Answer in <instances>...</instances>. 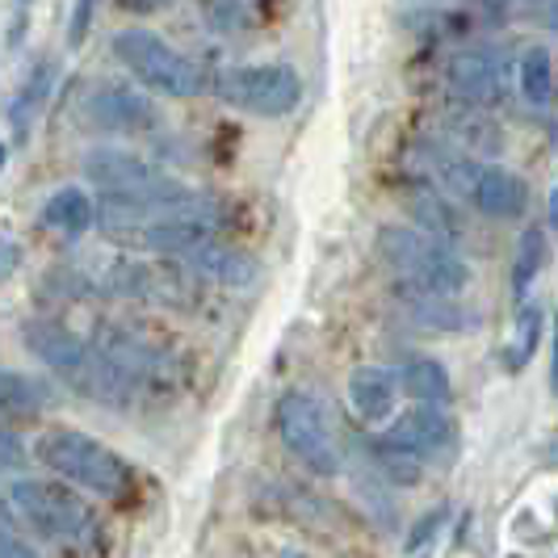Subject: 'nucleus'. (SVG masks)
Returning a JSON list of instances; mask_svg holds the SVG:
<instances>
[{
	"label": "nucleus",
	"instance_id": "4be33fe9",
	"mask_svg": "<svg viewBox=\"0 0 558 558\" xmlns=\"http://www.w3.org/2000/svg\"><path fill=\"white\" fill-rule=\"evenodd\" d=\"M542 265H546V231L542 227H525L521 240H517V256H512V294H517V303L530 299Z\"/></svg>",
	"mask_w": 558,
	"mask_h": 558
},
{
	"label": "nucleus",
	"instance_id": "6e6552de",
	"mask_svg": "<svg viewBox=\"0 0 558 558\" xmlns=\"http://www.w3.org/2000/svg\"><path fill=\"white\" fill-rule=\"evenodd\" d=\"M93 349L113 369H122L143 395L160 391V387L172 383V357H168V349L151 332L135 328V324H101L93 332Z\"/></svg>",
	"mask_w": 558,
	"mask_h": 558
},
{
	"label": "nucleus",
	"instance_id": "2f4dec72",
	"mask_svg": "<svg viewBox=\"0 0 558 558\" xmlns=\"http://www.w3.org/2000/svg\"><path fill=\"white\" fill-rule=\"evenodd\" d=\"M4 156H9V151H4V143H0V168H4Z\"/></svg>",
	"mask_w": 558,
	"mask_h": 558
},
{
	"label": "nucleus",
	"instance_id": "f3484780",
	"mask_svg": "<svg viewBox=\"0 0 558 558\" xmlns=\"http://www.w3.org/2000/svg\"><path fill=\"white\" fill-rule=\"evenodd\" d=\"M93 197L76 190V185H63L56 194L43 202V210H38V223L47 227V231H59V235H84L88 227H93Z\"/></svg>",
	"mask_w": 558,
	"mask_h": 558
},
{
	"label": "nucleus",
	"instance_id": "ddd939ff",
	"mask_svg": "<svg viewBox=\"0 0 558 558\" xmlns=\"http://www.w3.org/2000/svg\"><path fill=\"white\" fill-rule=\"evenodd\" d=\"M168 260L177 269H185V278H206V281H219V286H244V281L256 278V260H252L248 252L219 244V235L215 240H202V244H194V248L181 252V256H168Z\"/></svg>",
	"mask_w": 558,
	"mask_h": 558
},
{
	"label": "nucleus",
	"instance_id": "39448f33",
	"mask_svg": "<svg viewBox=\"0 0 558 558\" xmlns=\"http://www.w3.org/2000/svg\"><path fill=\"white\" fill-rule=\"evenodd\" d=\"M113 59L151 93L160 97H197L206 88V76L185 51H177L156 29H118L113 34Z\"/></svg>",
	"mask_w": 558,
	"mask_h": 558
},
{
	"label": "nucleus",
	"instance_id": "b1692460",
	"mask_svg": "<svg viewBox=\"0 0 558 558\" xmlns=\"http://www.w3.org/2000/svg\"><path fill=\"white\" fill-rule=\"evenodd\" d=\"M542 324H546V311L525 299L521 311H517V332H512L508 349H504L508 369H525V365L533 362V353H537V344H542Z\"/></svg>",
	"mask_w": 558,
	"mask_h": 558
},
{
	"label": "nucleus",
	"instance_id": "6ab92c4d",
	"mask_svg": "<svg viewBox=\"0 0 558 558\" xmlns=\"http://www.w3.org/2000/svg\"><path fill=\"white\" fill-rule=\"evenodd\" d=\"M51 84H56V68H51V63H38L26 76V84L17 88V97H13V106H9V126H13L17 140H29L38 113H43L47 97H51Z\"/></svg>",
	"mask_w": 558,
	"mask_h": 558
},
{
	"label": "nucleus",
	"instance_id": "4468645a",
	"mask_svg": "<svg viewBox=\"0 0 558 558\" xmlns=\"http://www.w3.org/2000/svg\"><path fill=\"white\" fill-rule=\"evenodd\" d=\"M399 290V286H395ZM399 303L408 319L424 332H475L478 311L462 307L458 294H420V290H399Z\"/></svg>",
	"mask_w": 558,
	"mask_h": 558
},
{
	"label": "nucleus",
	"instance_id": "f257e3e1",
	"mask_svg": "<svg viewBox=\"0 0 558 558\" xmlns=\"http://www.w3.org/2000/svg\"><path fill=\"white\" fill-rule=\"evenodd\" d=\"M34 462H43L51 475H59L72 487H84L101 500H126L135 496V471L131 462L110 449L106 441L88 437L84 428H68V424H56V428H43L34 437Z\"/></svg>",
	"mask_w": 558,
	"mask_h": 558
},
{
	"label": "nucleus",
	"instance_id": "c85d7f7f",
	"mask_svg": "<svg viewBox=\"0 0 558 558\" xmlns=\"http://www.w3.org/2000/svg\"><path fill=\"white\" fill-rule=\"evenodd\" d=\"M172 4H181V0H118V9L140 13V17H147V13H165V9H172Z\"/></svg>",
	"mask_w": 558,
	"mask_h": 558
},
{
	"label": "nucleus",
	"instance_id": "bb28decb",
	"mask_svg": "<svg viewBox=\"0 0 558 558\" xmlns=\"http://www.w3.org/2000/svg\"><path fill=\"white\" fill-rule=\"evenodd\" d=\"M97 4H101V0H76L72 22H68V47H84V38H88V29H93V17H97Z\"/></svg>",
	"mask_w": 558,
	"mask_h": 558
},
{
	"label": "nucleus",
	"instance_id": "412c9836",
	"mask_svg": "<svg viewBox=\"0 0 558 558\" xmlns=\"http://www.w3.org/2000/svg\"><path fill=\"white\" fill-rule=\"evenodd\" d=\"M412 215H416V223L424 227V235L441 240V244H449V248H453V240L462 235V219H458V210H453L449 194L420 190V194L412 197Z\"/></svg>",
	"mask_w": 558,
	"mask_h": 558
},
{
	"label": "nucleus",
	"instance_id": "f03ea898",
	"mask_svg": "<svg viewBox=\"0 0 558 558\" xmlns=\"http://www.w3.org/2000/svg\"><path fill=\"white\" fill-rule=\"evenodd\" d=\"M9 504L29 530L59 550H97L101 546L97 512L59 478H13Z\"/></svg>",
	"mask_w": 558,
	"mask_h": 558
},
{
	"label": "nucleus",
	"instance_id": "f8f14e48",
	"mask_svg": "<svg viewBox=\"0 0 558 558\" xmlns=\"http://www.w3.org/2000/svg\"><path fill=\"white\" fill-rule=\"evenodd\" d=\"M387 441L408 449V453H416L420 462H424V458H437V453H446L453 446V420L437 403H416V408H408V412H399L391 420Z\"/></svg>",
	"mask_w": 558,
	"mask_h": 558
},
{
	"label": "nucleus",
	"instance_id": "9d476101",
	"mask_svg": "<svg viewBox=\"0 0 558 558\" xmlns=\"http://www.w3.org/2000/svg\"><path fill=\"white\" fill-rule=\"evenodd\" d=\"M449 93L471 110H492L508 97V63L496 47H466L449 59Z\"/></svg>",
	"mask_w": 558,
	"mask_h": 558
},
{
	"label": "nucleus",
	"instance_id": "1a4fd4ad",
	"mask_svg": "<svg viewBox=\"0 0 558 558\" xmlns=\"http://www.w3.org/2000/svg\"><path fill=\"white\" fill-rule=\"evenodd\" d=\"M84 181L97 185L106 197H126V202H151L181 190V181H172L165 168L143 160L135 151H118V147H97L84 156Z\"/></svg>",
	"mask_w": 558,
	"mask_h": 558
},
{
	"label": "nucleus",
	"instance_id": "7c9ffc66",
	"mask_svg": "<svg viewBox=\"0 0 558 558\" xmlns=\"http://www.w3.org/2000/svg\"><path fill=\"white\" fill-rule=\"evenodd\" d=\"M278 558H311V555H307V550H294V546H290V550H281Z\"/></svg>",
	"mask_w": 558,
	"mask_h": 558
},
{
	"label": "nucleus",
	"instance_id": "0eeeda50",
	"mask_svg": "<svg viewBox=\"0 0 558 558\" xmlns=\"http://www.w3.org/2000/svg\"><path fill=\"white\" fill-rule=\"evenodd\" d=\"M274 424H278L286 449H290L307 471H315V475H324V478L340 475V462H344V458H340L332 416H328V408H324L315 395H303V391L281 395L278 408H274Z\"/></svg>",
	"mask_w": 558,
	"mask_h": 558
},
{
	"label": "nucleus",
	"instance_id": "5701e85b",
	"mask_svg": "<svg viewBox=\"0 0 558 558\" xmlns=\"http://www.w3.org/2000/svg\"><path fill=\"white\" fill-rule=\"evenodd\" d=\"M369 462H374V471L387 478L391 487H412V483H420V475H424V462H420L416 453L391 446L387 437H374V441H369Z\"/></svg>",
	"mask_w": 558,
	"mask_h": 558
},
{
	"label": "nucleus",
	"instance_id": "cd10ccee",
	"mask_svg": "<svg viewBox=\"0 0 558 558\" xmlns=\"http://www.w3.org/2000/svg\"><path fill=\"white\" fill-rule=\"evenodd\" d=\"M0 558H38V555L29 550L26 537H17L9 525H0Z\"/></svg>",
	"mask_w": 558,
	"mask_h": 558
},
{
	"label": "nucleus",
	"instance_id": "20e7f679",
	"mask_svg": "<svg viewBox=\"0 0 558 558\" xmlns=\"http://www.w3.org/2000/svg\"><path fill=\"white\" fill-rule=\"evenodd\" d=\"M428 177L458 202H471L487 219H521L530 210V185L500 165L475 160L471 151H428Z\"/></svg>",
	"mask_w": 558,
	"mask_h": 558
},
{
	"label": "nucleus",
	"instance_id": "c756f323",
	"mask_svg": "<svg viewBox=\"0 0 558 558\" xmlns=\"http://www.w3.org/2000/svg\"><path fill=\"white\" fill-rule=\"evenodd\" d=\"M17 260H22V252H17V244L0 235V281H4L9 274H13V269H17Z\"/></svg>",
	"mask_w": 558,
	"mask_h": 558
},
{
	"label": "nucleus",
	"instance_id": "a211bd4d",
	"mask_svg": "<svg viewBox=\"0 0 558 558\" xmlns=\"http://www.w3.org/2000/svg\"><path fill=\"white\" fill-rule=\"evenodd\" d=\"M47 387L29 374L17 369H0V424H13V420H34L47 408Z\"/></svg>",
	"mask_w": 558,
	"mask_h": 558
},
{
	"label": "nucleus",
	"instance_id": "7ed1b4c3",
	"mask_svg": "<svg viewBox=\"0 0 558 558\" xmlns=\"http://www.w3.org/2000/svg\"><path fill=\"white\" fill-rule=\"evenodd\" d=\"M378 256L387 260L399 290L420 294H462L471 286V265L458 252L424 235L420 227H378Z\"/></svg>",
	"mask_w": 558,
	"mask_h": 558
},
{
	"label": "nucleus",
	"instance_id": "a878e982",
	"mask_svg": "<svg viewBox=\"0 0 558 558\" xmlns=\"http://www.w3.org/2000/svg\"><path fill=\"white\" fill-rule=\"evenodd\" d=\"M441 521H446V508H433V512H424L416 525H412V533H408V542H403V550L408 555H420L433 537H437V530H441Z\"/></svg>",
	"mask_w": 558,
	"mask_h": 558
},
{
	"label": "nucleus",
	"instance_id": "2eb2a0df",
	"mask_svg": "<svg viewBox=\"0 0 558 558\" xmlns=\"http://www.w3.org/2000/svg\"><path fill=\"white\" fill-rule=\"evenodd\" d=\"M349 403L362 424H383L391 420L395 403H399V383H395L391 369L383 365H362L349 374Z\"/></svg>",
	"mask_w": 558,
	"mask_h": 558
},
{
	"label": "nucleus",
	"instance_id": "dca6fc26",
	"mask_svg": "<svg viewBox=\"0 0 558 558\" xmlns=\"http://www.w3.org/2000/svg\"><path fill=\"white\" fill-rule=\"evenodd\" d=\"M395 383H399V391L408 395V399L437 403V408H446L449 395H453V378H449V369L433 353H412L403 362V369L395 374Z\"/></svg>",
	"mask_w": 558,
	"mask_h": 558
},
{
	"label": "nucleus",
	"instance_id": "9b49d317",
	"mask_svg": "<svg viewBox=\"0 0 558 558\" xmlns=\"http://www.w3.org/2000/svg\"><path fill=\"white\" fill-rule=\"evenodd\" d=\"M88 122L97 131H118V135H140V131H156L160 126V110L147 93H135L131 84H106L88 97Z\"/></svg>",
	"mask_w": 558,
	"mask_h": 558
},
{
	"label": "nucleus",
	"instance_id": "aec40b11",
	"mask_svg": "<svg viewBox=\"0 0 558 558\" xmlns=\"http://www.w3.org/2000/svg\"><path fill=\"white\" fill-rule=\"evenodd\" d=\"M517 84L533 110H550L555 106V56L546 47H530L517 63Z\"/></svg>",
	"mask_w": 558,
	"mask_h": 558
},
{
	"label": "nucleus",
	"instance_id": "423d86ee",
	"mask_svg": "<svg viewBox=\"0 0 558 558\" xmlns=\"http://www.w3.org/2000/svg\"><path fill=\"white\" fill-rule=\"evenodd\" d=\"M215 97L252 118H286L303 101V76L290 63H240L215 76Z\"/></svg>",
	"mask_w": 558,
	"mask_h": 558
},
{
	"label": "nucleus",
	"instance_id": "393cba45",
	"mask_svg": "<svg viewBox=\"0 0 558 558\" xmlns=\"http://www.w3.org/2000/svg\"><path fill=\"white\" fill-rule=\"evenodd\" d=\"M26 466H29L26 441L0 424V475H17V471H26Z\"/></svg>",
	"mask_w": 558,
	"mask_h": 558
}]
</instances>
